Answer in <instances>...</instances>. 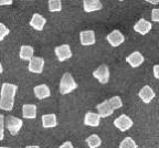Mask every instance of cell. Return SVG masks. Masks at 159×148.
<instances>
[{
	"label": "cell",
	"mask_w": 159,
	"mask_h": 148,
	"mask_svg": "<svg viewBox=\"0 0 159 148\" xmlns=\"http://www.w3.org/2000/svg\"><path fill=\"white\" fill-rule=\"evenodd\" d=\"M18 86L12 83H3L0 90V109L3 111H11L15 104V96Z\"/></svg>",
	"instance_id": "1"
},
{
	"label": "cell",
	"mask_w": 159,
	"mask_h": 148,
	"mask_svg": "<svg viewBox=\"0 0 159 148\" xmlns=\"http://www.w3.org/2000/svg\"><path fill=\"white\" fill-rule=\"evenodd\" d=\"M76 89L77 83L75 82L74 77L72 76V74L65 72L61 77V81H60V93L62 95H66Z\"/></svg>",
	"instance_id": "2"
},
{
	"label": "cell",
	"mask_w": 159,
	"mask_h": 148,
	"mask_svg": "<svg viewBox=\"0 0 159 148\" xmlns=\"http://www.w3.org/2000/svg\"><path fill=\"white\" fill-rule=\"evenodd\" d=\"M6 127L10 132L11 135H17L20 132V129L22 128L23 122L21 118H18L15 116H7L6 117Z\"/></svg>",
	"instance_id": "3"
},
{
	"label": "cell",
	"mask_w": 159,
	"mask_h": 148,
	"mask_svg": "<svg viewBox=\"0 0 159 148\" xmlns=\"http://www.w3.org/2000/svg\"><path fill=\"white\" fill-rule=\"evenodd\" d=\"M114 125H115V127L118 128L120 132H126L132 128L133 125H134V122H133V119L130 118L129 116L123 114V115L118 116V117L115 119Z\"/></svg>",
	"instance_id": "4"
},
{
	"label": "cell",
	"mask_w": 159,
	"mask_h": 148,
	"mask_svg": "<svg viewBox=\"0 0 159 148\" xmlns=\"http://www.w3.org/2000/svg\"><path fill=\"white\" fill-rule=\"evenodd\" d=\"M93 76L102 84H106L109 81V69L106 64L99 65L94 72H93Z\"/></svg>",
	"instance_id": "5"
},
{
	"label": "cell",
	"mask_w": 159,
	"mask_h": 148,
	"mask_svg": "<svg viewBox=\"0 0 159 148\" xmlns=\"http://www.w3.org/2000/svg\"><path fill=\"white\" fill-rule=\"evenodd\" d=\"M54 53L60 62H64L72 58V51H71V48L69 44H62L57 47L54 49Z\"/></svg>",
	"instance_id": "6"
},
{
	"label": "cell",
	"mask_w": 159,
	"mask_h": 148,
	"mask_svg": "<svg viewBox=\"0 0 159 148\" xmlns=\"http://www.w3.org/2000/svg\"><path fill=\"white\" fill-rule=\"evenodd\" d=\"M28 69L32 73L41 74L43 72V69H44V59L41 57H33L29 61Z\"/></svg>",
	"instance_id": "7"
},
{
	"label": "cell",
	"mask_w": 159,
	"mask_h": 148,
	"mask_svg": "<svg viewBox=\"0 0 159 148\" xmlns=\"http://www.w3.org/2000/svg\"><path fill=\"white\" fill-rule=\"evenodd\" d=\"M106 40L109 44L112 45V47L117 48L122 44V43H124L125 37H124V35L119 31V30H113L112 32L107 35Z\"/></svg>",
	"instance_id": "8"
},
{
	"label": "cell",
	"mask_w": 159,
	"mask_h": 148,
	"mask_svg": "<svg viewBox=\"0 0 159 148\" xmlns=\"http://www.w3.org/2000/svg\"><path fill=\"white\" fill-rule=\"evenodd\" d=\"M80 42L84 47L95 44L96 39H95V32L93 30H85L80 33Z\"/></svg>",
	"instance_id": "9"
},
{
	"label": "cell",
	"mask_w": 159,
	"mask_h": 148,
	"mask_svg": "<svg viewBox=\"0 0 159 148\" xmlns=\"http://www.w3.org/2000/svg\"><path fill=\"white\" fill-rule=\"evenodd\" d=\"M152 25L150 23V21H147L146 19H139L136 23L134 25V31L142 35H146L147 33L152 30Z\"/></svg>",
	"instance_id": "10"
},
{
	"label": "cell",
	"mask_w": 159,
	"mask_h": 148,
	"mask_svg": "<svg viewBox=\"0 0 159 148\" xmlns=\"http://www.w3.org/2000/svg\"><path fill=\"white\" fill-rule=\"evenodd\" d=\"M145 58L139 51H135L126 58V62L132 67H138L144 63Z\"/></svg>",
	"instance_id": "11"
},
{
	"label": "cell",
	"mask_w": 159,
	"mask_h": 148,
	"mask_svg": "<svg viewBox=\"0 0 159 148\" xmlns=\"http://www.w3.org/2000/svg\"><path fill=\"white\" fill-rule=\"evenodd\" d=\"M138 96H139V99H142V101L144 102L145 104H148V103H150V102H152V99H155L156 94H155L154 90L149 86V85H145V86L143 87L140 91H139Z\"/></svg>",
	"instance_id": "12"
},
{
	"label": "cell",
	"mask_w": 159,
	"mask_h": 148,
	"mask_svg": "<svg viewBox=\"0 0 159 148\" xmlns=\"http://www.w3.org/2000/svg\"><path fill=\"white\" fill-rule=\"evenodd\" d=\"M97 113L101 115V117H109L114 113V109L111 106L108 99L107 101H103L102 103H99L96 105Z\"/></svg>",
	"instance_id": "13"
},
{
	"label": "cell",
	"mask_w": 159,
	"mask_h": 148,
	"mask_svg": "<svg viewBox=\"0 0 159 148\" xmlns=\"http://www.w3.org/2000/svg\"><path fill=\"white\" fill-rule=\"evenodd\" d=\"M45 23H47V20L40 13H33L32 18L30 20V25L34 30H37V31H42Z\"/></svg>",
	"instance_id": "14"
},
{
	"label": "cell",
	"mask_w": 159,
	"mask_h": 148,
	"mask_svg": "<svg viewBox=\"0 0 159 148\" xmlns=\"http://www.w3.org/2000/svg\"><path fill=\"white\" fill-rule=\"evenodd\" d=\"M101 115L98 113H93V112H89L85 114L84 116V125L91 126V127H96L101 123Z\"/></svg>",
	"instance_id": "15"
},
{
	"label": "cell",
	"mask_w": 159,
	"mask_h": 148,
	"mask_svg": "<svg viewBox=\"0 0 159 148\" xmlns=\"http://www.w3.org/2000/svg\"><path fill=\"white\" fill-rule=\"evenodd\" d=\"M83 8L85 12H94L103 8L102 2L99 0H83Z\"/></svg>",
	"instance_id": "16"
},
{
	"label": "cell",
	"mask_w": 159,
	"mask_h": 148,
	"mask_svg": "<svg viewBox=\"0 0 159 148\" xmlns=\"http://www.w3.org/2000/svg\"><path fill=\"white\" fill-rule=\"evenodd\" d=\"M33 93H34L35 97L39 99H44L50 97L51 95V91H50L49 86L45 85V84H40L33 89Z\"/></svg>",
	"instance_id": "17"
},
{
	"label": "cell",
	"mask_w": 159,
	"mask_h": 148,
	"mask_svg": "<svg viewBox=\"0 0 159 148\" xmlns=\"http://www.w3.org/2000/svg\"><path fill=\"white\" fill-rule=\"evenodd\" d=\"M22 116L28 119L35 118L37 117V106L34 104H25L22 106Z\"/></svg>",
	"instance_id": "18"
},
{
	"label": "cell",
	"mask_w": 159,
	"mask_h": 148,
	"mask_svg": "<svg viewBox=\"0 0 159 148\" xmlns=\"http://www.w3.org/2000/svg\"><path fill=\"white\" fill-rule=\"evenodd\" d=\"M41 121H42V126L44 128H52V127H55L57 125V115H54V114L43 115Z\"/></svg>",
	"instance_id": "19"
},
{
	"label": "cell",
	"mask_w": 159,
	"mask_h": 148,
	"mask_svg": "<svg viewBox=\"0 0 159 148\" xmlns=\"http://www.w3.org/2000/svg\"><path fill=\"white\" fill-rule=\"evenodd\" d=\"M33 54H34V49L31 45H22V47L20 48L19 57L21 60L30 61L33 58Z\"/></svg>",
	"instance_id": "20"
},
{
	"label": "cell",
	"mask_w": 159,
	"mask_h": 148,
	"mask_svg": "<svg viewBox=\"0 0 159 148\" xmlns=\"http://www.w3.org/2000/svg\"><path fill=\"white\" fill-rule=\"evenodd\" d=\"M86 144L89 148H97L102 145V139L98 135H91L86 138Z\"/></svg>",
	"instance_id": "21"
},
{
	"label": "cell",
	"mask_w": 159,
	"mask_h": 148,
	"mask_svg": "<svg viewBox=\"0 0 159 148\" xmlns=\"http://www.w3.org/2000/svg\"><path fill=\"white\" fill-rule=\"evenodd\" d=\"M49 10L51 12H59L62 10L61 0H49Z\"/></svg>",
	"instance_id": "22"
},
{
	"label": "cell",
	"mask_w": 159,
	"mask_h": 148,
	"mask_svg": "<svg viewBox=\"0 0 159 148\" xmlns=\"http://www.w3.org/2000/svg\"><path fill=\"white\" fill-rule=\"evenodd\" d=\"M137 144L132 137H126L122 141V143L119 144V148H137Z\"/></svg>",
	"instance_id": "23"
},
{
	"label": "cell",
	"mask_w": 159,
	"mask_h": 148,
	"mask_svg": "<svg viewBox=\"0 0 159 148\" xmlns=\"http://www.w3.org/2000/svg\"><path fill=\"white\" fill-rule=\"evenodd\" d=\"M108 102H109V104H111V106L114 109V111H115V109H119L120 107L123 106V101L119 96L111 97V99H108Z\"/></svg>",
	"instance_id": "24"
},
{
	"label": "cell",
	"mask_w": 159,
	"mask_h": 148,
	"mask_svg": "<svg viewBox=\"0 0 159 148\" xmlns=\"http://www.w3.org/2000/svg\"><path fill=\"white\" fill-rule=\"evenodd\" d=\"M5 115L0 114V141H2L5 137V126H6Z\"/></svg>",
	"instance_id": "25"
},
{
	"label": "cell",
	"mask_w": 159,
	"mask_h": 148,
	"mask_svg": "<svg viewBox=\"0 0 159 148\" xmlns=\"http://www.w3.org/2000/svg\"><path fill=\"white\" fill-rule=\"evenodd\" d=\"M9 33H10V30L3 23L0 22V41H2Z\"/></svg>",
	"instance_id": "26"
},
{
	"label": "cell",
	"mask_w": 159,
	"mask_h": 148,
	"mask_svg": "<svg viewBox=\"0 0 159 148\" xmlns=\"http://www.w3.org/2000/svg\"><path fill=\"white\" fill-rule=\"evenodd\" d=\"M152 21H154V22H159V9H152Z\"/></svg>",
	"instance_id": "27"
},
{
	"label": "cell",
	"mask_w": 159,
	"mask_h": 148,
	"mask_svg": "<svg viewBox=\"0 0 159 148\" xmlns=\"http://www.w3.org/2000/svg\"><path fill=\"white\" fill-rule=\"evenodd\" d=\"M59 148H74V146H73V144L71 141H65Z\"/></svg>",
	"instance_id": "28"
},
{
	"label": "cell",
	"mask_w": 159,
	"mask_h": 148,
	"mask_svg": "<svg viewBox=\"0 0 159 148\" xmlns=\"http://www.w3.org/2000/svg\"><path fill=\"white\" fill-rule=\"evenodd\" d=\"M152 71H154V76L156 77L157 80H159V64L155 65Z\"/></svg>",
	"instance_id": "29"
},
{
	"label": "cell",
	"mask_w": 159,
	"mask_h": 148,
	"mask_svg": "<svg viewBox=\"0 0 159 148\" xmlns=\"http://www.w3.org/2000/svg\"><path fill=\"white\" fill-rule=\"evenodd\" d=\"M12 2V0H0V6H10Z\"/></svg>",
	"instance_id": "30"
},
{
	"label": "cell",
	"mask_w": 159,
	"mask_h": 148,
	"mask_svg": "<svg viewBox=\"0 0 159 148\" xmlns=\"http://www.w3.org/2000/svg\"><path fill=\"white\" fill-rule=\"evenodd\" d=\"M147 2L152 3V5H158L159 3V0H146Z\"/></svg>",
	"instance_id": "31"
},
{
	"label": "cell",
	"mask_w": 159,
	"mask_h": 148,
	"mask_svg": "<svg viewBox=\"0 0 159 148\" xmlns=\"http://www.w3.org/2000/svg\"><path fill=\"white\" fill-rule=\"evenodd\" d=\"M25 148H40L39 147V146H37V145H35V146H27V147H25Z\"/></svg>",
	"instance_id": "32"
},
{
	"label": "cell",
	"mask_w": 159,
	"mask_h": 148,
	"mask_svg": "<svg viewBox=\"0 0 159 148\" xmlns=\"http://www.w3.org/2000/svg\"><path fill=\"white\" fill-rule=\"evenodd\" d=\"M2 71H3V67H2V64L0 63V74L2 73Z\"/></svg>",
	"instance_id": "33"
},
{
	"label": "cell",
	"mask_w": 159,
	"mask_h": 148,
	"mask_svg": "<svg viewBox=\"0 0 159 148\" xmlns=\"http://www.w3.org/2000/svg\"><path fill=\"white\" fill-rule=\"evenodd\" d=\"M0 148H9V147H5V146H3V147H0Z\"/></svg>",
	"instance_id": "34"
},
{
	"label": "cell",
	"mask_w": 159,
	"mask_h": 148,
	"mask_svg": "<svg viewBox=\"0 0 159 148\" xmlns=\"http://www.w3.org/2000/svg\"><path fill=\"white\" fill-rule=\"evenodd\" d=\"M118 1H124V0H118Z\"/></svg>",
	"instance_id": "35"
}]
</instances>
